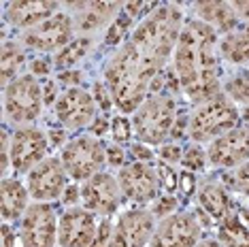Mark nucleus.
<instances>
[{
	"instance_id": "f257e3e1",
	"label": "nucleus",
	"mask_w": 249,
	"mask_h": 247,
	"mask_svg": "<svg viewBox=\"0 0 249 247\" xmlns=\"http://www.w3.org/2000/svg\"><path fill=\"white\" fill-rule=\"evenodd\" d=\"M175 75L185 96L200 105L219 89L217 32L200 19L183 24L179 43L173 53Z\"/></svg>"
},
{
	"instance_id": "f03ea898",
	"label": "nucleus",
	"mask_w": 249,
	"mask_h": 247,
	"mask_svg": "<svg viewBox=\"0 0 249 247\" xmlns=\"http://www.w3.org/2000/svg\"><path fill=\"white\" fill-rule=\"evenodd\" d=\"M162 75L164 72L158 71L132 41H126L107 62L105 86L122 113H134L147 100L154 81Z\"/></svg>"
},
{
	"instance_id": "7ed1b4c3",
	"label": "nucleus",
	"mask_w": 249,
	"mask_h": 247,
	"mask_svg": "<svg viewBox=\"0 0 249 247\" xmlns=\"http://www.w3.org/2000/svg\"><path fill=\"white\" fill-rule=\"evenodd\" d=\"M181 30H183V13L179 7L162 4L134 28L130 41L158 71L164 72V66L179 43Z\"/></svg>"
},
{
	"instance_id": "20e7f679",
	"label": "nucleus",
	"mask_w": 249,
	"mask_h": 247,
	"mask_svg": "<svg viewBox=\"0 0 249 247\" xmlns=\"http://www.w3.org/2000/svg\"><path fill=\"white\" fill-rule=\"evenodd\" d=\"M239 120L241 111L236 103L226 92H217L215 96L196 105L194 113L190 115L188 132L194 143H209L234 130L239 126Z\"/></svg>"
},
{
	"instance_id": "39448f33",
	"label": "nucleus",
	"mask_w": 249,
	"mask_h": 247,
	"mask_svg": "<svg viewBox=\"0 0 249 247\" xmlns=\"http://www.w3.org/2000/svg\"><path fill=\"white\" fill-rule=\"evenodd\" d=\"M177 122V105L171 96L149 94L147 100L134 111L132 130L145 145H162L171 137Z\"/></svg>"
},
{
	"instance_id": "423d86ee",
	"label": "nucleus",
	"mask_w": 249,
	"mask_h": 247,
	"mask_svg": "<svg viewBox=\"0 0 249 247\" xmlns=\"http://www.w3.org/2000/svg\"><path fill=\"white\" fill-rule=\"evenodd\" d=\"M62 164L75 181H88L103 173L107 162V147L98 137H79L62 149Z\"/></svg>"
},
{
	"instance_id": "0eeeda50",
	"label": "nucleus",
	"mask_w": 249,
	"mask_h": 247,
	"mask_svg": "<svg viewBox=\"0 0 249 247\" xmlns=\"http://www.w3.org/2000/svg\"><path fill=\"white\" fill-rule=\"evenodd\" d=\"M43 88L32 75L18 77L4 88V115L13 124H30L41 115Z\"/></svg>"
},
{
	"instance_id": "6e6552de",
	"label": "nucleus",
	"mask_w": 249,
	"mask_h": 247,
	"mask_svg": "<svg viewBox=\"0 0 249 247\" xmlns=\"http://www.w3.org/2000/svg\"><path fill=\"white\" fill-rule=\"evenodd\" d=\"M200 222L194 213L181 211L160 220L149 247H196L200 243Z\"/></svg>"
},
{
	"instance_id": "1a4fd4ad",
	"label": "nucleus",
	"mask_w": 249,
	"mask_h": 247,
	"mask_svg": "<svg viewBox=\"0 0 249 247\" xmlns=\"http://www.w3.org/2000/svg\"><path fill=\"white\" fill-rule=\"evenodd\" d=\"M75 24L71 13H55L53 18L24 32V45L36 52H62L75 38Z\"/></svg>"
},
{
	"instance_id": "9d476101",
	"label": "nucleus",
	"mask_w": 249,
	"mask_h": 247,
	"mask_svg": "<svg viewBox=\"0 0 249 247\" xmlns=\"http://www.w3.org/2000/svg\"><path fill=\"white\" fill-rule=\"evenodd\" d=\"M156 232V217L147 209L126 211L117 220L105 247H149Z\"/></svg>"
},
{
	"instance_id": "9b49d317",
	"label": "nucleus",
	"mask_w": 249,
	"mask_h": 247,
	"mask_svg": "<svg viewBox=\"0 0 249 247\" xmlns=\"http://www.w3.org/2000/svg\"><path fill=\"white\" fill-rule=\"evenodd\" d=\"M49 141L47 137L32 126L18 128L11 137L9 154H11V166L18 173H30L36 164L47 158Z\"/></svg>"
},
{
	"instance_id": "f8f14e48",
	"label": "nucleus",
	"mask_w": 249,
	"mask_h": 247,
	"mask_svg": "<svg viewBox=\"0 0 249 247\" xmlns=\"http://www.w3.org/2000/svg\"><path fill=\"white\" fill-rule=\"evenodd\" d=\"M24 247H53L58 241V222L49 203H32L21 217Z\"/></svg>"
},
{
	"instance_id": "ddd939ff",
	"label": "nucleus",
	"mask_w": 249,
	"mask_h": 247,
	"mask_svg": "<svg viewBox=\"0 0 249 247\" xmlns=\"http://www.w3.org/2000/svg\"><path fill=\"white\" fill-rule=\"evenodd\" d=\"M66 168L58 158H45L28 173V192L38 203H49L64 194L66 185Z\"/></svg>"
},
{
	"instance_id": "4468645a",
	"label": "nucleus",
	"mask_w": 249,
	"mask_h": 247,
	"mask_svg": "<svg viewBox=\"0 0 249 247\" xmlns=\"http://www.w3.org/2000/svg\"><path fill=\"white\" fill-rule=\"evenodd\" d=\"M117 181L126 198L134 203H149L158 196L160 188V175L149 162H139L134 160L132 164H126L117 173Z\"/></svg>"
},
{
	"instance_id": "2eb2a0df",
	"label": "nucleus",
	"mask_w": 249,
	"mask_h": 247,
	"mask_svg": "<svg viewBox=\"0 0 249 247\" xmlns=\"http://www.w3.org/2000/svg\"><path fill=\"white\" fill-rule=\"evenodd\" d=\"M122 196L124 192L120 188V181L109 173H98L92 179H88L81 188L83 209L100 213V215H111L120 209Z\"/></svg>"
},
{
	"instance_id": "dca6fc26",
	"label": "nucleus",
	"mask_w": 249,
	"mask_h": 247,
	"mask_svg": "<svg viewBox=\"0 0 249 247\" xmlns=\"http://www.w3.org/2000/svg\"><path fill=\"white\" fill-rule=\"evenodd\" d=\"M207 158L219 168H239L249 162V126H236L234 130L211 141Z\"/></svg>"
},
{
	"instance_id": "f3484780",
	"label": "nucleus",
	"mask_w": 249,
	"mask_h": 247,
	"mask_svg": "<svg viewBox=\"0 0 249 247\" xmlns=\"http://www.w3.org/2000/svg\"><path fill=\"white\" fill-rule=\"evenodd\" d=\"M96 239V217L92 211L72 207L58 222L60 247H89Z\"/></svg>"
},
{
	"instance_id": "a211bd4d",
	"label": "nucleus",
	"mask_w": 249,
	"mask_h": 247,
	"mask_svg": "<svg viewBox=\"0 0 249 247\" xmlns=\"http://www.w3.org/2000/svg\"><path fill=\"white\" fill-rule=\"evenodd\" d=\"M55 113L66 128H83L96 120L94 96L81 88H66L55 100Z\"/></svg>"
},
{
	"instance_id": "6ab92c4d",
	"label": "nucleus",
	"mask_w": 249,
	"mask_h": 247,
	"mask_svg": "<svg viewBox=\"0 0 249 247\" xmlns=\"http://www.w3.org/2000/svg\"><path fill=\"white\" fill-rule=\"evenodd\" d=\"M72 11L71 18L75 24V32L81 35H94V32L103 30L107 24H111L115 18H120V11L124 4L120 2H72L69 4Z\"/></svg>"
},
{
	"instance_id": "aec40b11",
	"label": "nucleus",
	"mask_w": 249,
	"mask_h": 247,
	"mask_svg": "<svg viewBox=\"0 0 249 247\" xmlns=\"http://www.w3.org/2000/svg\"><path fill=\"white\" fill-rule=\"evenodd\" d=\"M60 4L49 0H35V2H11L7 4V19L18 28H35L58 13Z\"/></svg>"
},
{
	"instance_id": "412c9836",
	"label": "nucleus",
	"mask_w": 249,
	"mask_h": 247,
	"mask_svg": "<svg viewBox=\"0 0 249 247\" xmlns=\"http://www.w3.org/2000/svg\"><path fill=\"white\" fill-rule=\"evenodd\" d=\"M196 15L200 21H205L217 35H224V36L234 32L236 24H239V18L232 11L230 2H198Z\"/></svg>"
},
{
	"instance_id": "4be33fe9",
	"label": "nucleus",
	"mask_w": 249,
	"mask_h": 247,
	"mask_svg": "<svg viewBox=\"0 0 249 247\" xmlns=\"http://www.w3.org/2000/svg\"><path fill=\"white\" fill-rule=\"evenodd\" d=\"M198 200L213 220L224 222L226 217L232 215V200L226 188L219 181H207L198 188Z\"/></svg>"
},
{
	"instance_id": "5701e85b",
	"label": "nucleus",
	"mask_w": 249,
	"mask_h": 247,
	"mask_svg": "<svg viewBox=\"0 0 249 247\" xmlns=\"http://www.w3.org/2000/svg\"><path fill=\"white\" fill-rule=\"evenodd\" d=\"M28 196L30 192L21 185L18 179H2V188H0V209H2V220H18V217H24V213L28 211Z\"/></svg>"
},
{
	"instance_id": "b1692460",
	"label": "nucleus",
	"mask_w": 249,
	"mask_h": 247,
	"mask_svg": "<svg viewBox=\"0 0 249 247\" xmlns=\"http://www.w3.org/2000/svg\"><path fill=\"white\" fill-rule=\"evenodd\" d=\"M219 52L232 64H249V21L222 38Z\"/></svg>"
},
{
	"instance_id": "393cba45",
	"label": "nucleus",
	"mask_w": 249,
	"mask_h": 247,
	"mask_svg": "<svg viewBox=\"0 0 249 247\" xmlns=\"http://www.w3.org/2000/svg\"><path fill=\"white\" fill-rule=\"evenodd\" d=\"M219 243L224 247H249V228L239 215L232 213L224 222H219Z\"/></svg>"
},
{
	"instance_id": "a878e982",
	"label": "nucleus",
	"mask_w": 249,
	"mask_h": 247,
	"mask_svg": "<svg viewBox=\"0 0 249 247\" xmlns=\"http://www.w3.org/2000/svg\"><path fill=\"white\" fill-rule=\"evenodd\" d=\"M0 69H2V88L18 79V72L24 69V52L15 43H2V53H0Z\"/></svg>"
},
{
	"instance_id": "bb28decb",
	"label": "nucleus",
	"mask_w": 249,
	"mask_h": 247,
	"mask_svg": "<svg viewBox=\"0 0 249 247\" xmlns=\"http://www.w3.org/2000/svg\"><path fill=\"white\" fill-rule=\"evenodd\" d=\"M89 45H92V38H89V36L75 38V41L66 45V47L62 49V52H58V55H55V66H58L62 72H64V69L69 71L71 66H75L77 62L88 53Z\"/></svg>"
},
{
	"instance_id": "cd10ccee",
	"label": "nucleus",
	"mask_w": 249,
	"mask_h": 247,
	"mask_svg": "<svg viewBox=\"0 0 249 247\" xmlns=\"http://www.w3.org/2000/svg\"><path fill=\"white\" fill-rule=\"evenodd\" d=\"M226 94L234 100V103H243L249 106V75L243 72V75H236L226 83Z\"/></svg>"
},
{
	"instance_id": "c85d7f7f",
	"label": "nucleus",
	"mask_w": 249,
	"mask_h": 247,
	"mask_svg": "<svg viewBox=\"0 0 249 247\" xmlns=\"http://www.w3.org/2000/svg\"><path fill=\"white\" fill-rule=\"evenodd\" d=\"M181 162H183V166L190 168V171H202L207 164V154L198 147V145H192V147L185 149L183 160Z\"/></svg>"
},
{
	"instance_id": "c756f323",
	"label": "nucleus",
	"mask_w": 249,
	"mask_h": 247,
	"mask_svg": "<svg viewBox=\"0 0 249 247\" xmlns=\"http://www.w3.org/2000/svg\"><path fill=\"white\" fill-rule=\"evenodd\" d=\"M130 19H132V18H128L126 13H122L120 18L115 19V24L111 26L109 35H107V43H109V45H115L117 41H122L124 35H126L128 28H130Z\"/></svg>"
},
{
	"instance_id": "7c9ffc66",
	"label": "nucleus",
	"mask_w": 249,
	"mask_h": 247,
	"mask_svg": "<svg viewBox=\"0 0 249 247\" xmlns=\"http://www.w3.org/2000/svg\"><path fill=\"white\" fill-rule=\"evenodd\" d=\"M232 185H234L239 192L249 196V162L241 164L239 168H234V173H232Z\"/></svg>"
},
{
	"instance_id": "2f4dec72",
	"label": "nucleus",
	"mask_w": 249,
	"mask_h": 247,
	"mask_svg": "<svg viewBox=\"0 0 249 247\" xmlns=\"http://www.w3.org/2000/svg\"><path fill=\"white\" fill-rule=\"evenodd\" d=\"M175 209H177V200H175L173 196H164V198H160V200H158V203L154 205L151 213H154V217H160V220H164V217L173 215Z\"/></svg>"
},
{
	"instance_id": "473e14b6",
	"label": "nucleus",
	"mask_w": 249,
	"mask_h": 247,
	"mask_svg": "<svg viewBox=\"0 0 249 247\" xmlns=\"http://www.w3.org/2000/svg\"><path fill=\"white\" fill-rule=\"evenodd\" d=\"M113 137L120 143H126L130 139V124L126 117H115L113 120Z\"/></svg>"
},
{
	"instance_id": "72a5a7b5",
	"label": "nucleus",
	"mask_w": 249,
	"mask_h": 247,
	"mask_svg": "<svg viewBox=\"0 0 249 247\" xmlns=\"http://www.w3.org/2000/svg\"><path fill=\"white\" fill-rule=\"evenodd\" d=\"M94 100L100 105V109H105V111L111 106L113 98H111V94H109V89H107L105 83H96L94 86Z\"/></svg>"
},
{
	"instance_id": "f704fd0d",
	"label": "nucleus",
	"mask_w": 249,
	"mask_h": 247,
	"mask_svg": "<svg viewBox=\"0 0 249 247\" xmlns=\"http://www.w3.org/2000/svg\"><path fill=\"white\" fill-rule=\"evenodd\" d=\"M160 158L164 162H168V164H175V162L183 160V154H181V149L177 145H162L160 147Z\"/></svg>"
},
{
	"instance_id": "c9c22d12",
	"label": "nucleus",
	"mask_w": 249,
	"mask_h": 247,
	"mask_svg": "<svg viewBox=\"0 0 249 247\" xmlns=\"http://www.w3.org/2000/svg\"><path fill=\"white\" fill-rule=\"evenodd\" d=\"M154 9V4H147V2H126L124 4V11H126L128 18H141V13L143 11H151Z\"/></svg>"
},
{
	"instance_id": "e433bc0d",
	"label": "nucleus",
	"mask_w": 249,
	"mask_h": 247,
	"mask_svg": "<svg viewBox=\"0 0 249 247\" xmlns=\"http://www.w3.org/2000/svg\"><path fill=\"white\" fill-rule=\"evenodd\" d=\"M107 162H109L111 166H122L124 164V151L117 147V145L107 147Z\"/></svg>"
},
{
	"instance_id": "4c0bfd02",
	"label": "nucleus",
	"mask_w": 249,
	"mask_h": 247,
	"mask_svg": "<svg viewBox=\"0 0 249 247\" xmlns=\"http://www.w3.org/2000/svg\"><path fill=\"white\" fill-rule=\"evenodd\" d=\"M62 198H64L66 205L77 203V198H81V190H79L77 185H69V188L64 190V194H62Z\"/></svg>"
},
{
	"instance_id": "58836bf2",
	"label": "nucleus",
	"mask_w": 249,
	"mask_h": 247,
	"mask_svg": "<svg viewBox=\"0 0 249 247\" xmlns=\"http://www.w3.org/2000/svg\"><path fill=\"white\" fill-rule=\"evenodd\" d=\"M107 130H109V122H107V117H96L94 124H92V132L100 139L103 134H107Z\"/></svg>"
},
{
	"instance_id": "ea45409f",
	"label": "nucleus",
	"mask_w": 249,
	"mask_h": 247,
	"mask_svg": "<svg viewBox=\"0 0 249 247\" xmlns=\"http://www.w3.org/2000/svg\"><path fill=\"white\" fill-rule=\"evenodd\" d=\"M2 247H15V232L7 222L2 224Z\"/></svg>"
},
{
	"instance_id": "a19ab883",
	"label": "nucleus",
	"mask_w": 249,
	"mask_h": 247,
	"mask_svg": "<svg viewBox=\"0 0 249 247\" xmlns=\"http://www.w3.org/2000/svg\"><path fill=\"white\" fill-rule=\"evenodd\" d=\"M132 154H134V158H139V162H149L151 160V151L147 147H143V145H134Z\"/></svg>"
},
{
	"instance_id": "79ce46f5",
	"label": "nucleus",
	"mask_w": 249,
	"mask_h": 247,
	"mask_svg": "<svg viewBox=\"0 0 249 247\" xmlns=\"http://www.w3.org/2000/svg\"><path fill=\"white\" fill-rule=\"evenodd\" d=\"M230 4H232V11L236 13V18L249 19V2H230Z\"/></svg>"
},
{
	"instance_id": "37998d69",
	"label": "nucleus",
	"mask_w": 249,
	"mask_h": 247,
	"mask_svg": "<svg viewBox=\"0 0 249 247\" xmlns=\"http://www.w3.org/2000/svg\"><path fill=\"white\" fill-rule=\"evenodd\" d=\"M81 79H83L81 72H71V71L60 72V81H66L69 86H72V83H81Z\"/></svg>"
},
{
	"instance_id": "c03bdc74",
	"label": "nucleus",
	"mask_w": 249,
	"mask_h": 247,
	"mask_svg": "<svg viewBox=\"0 0 249 247\" xmlns=\"http://www.w3.org/2000/svg\"><path fill=\"white\" fill-rule=\"evenodd\" d=\"M53 98H55V86H53V83H45V88H43V100H45V105H52Z\"/></svg>"
},
{
	"instance_id": "a18cd8bd",
	"label": "nucleus",
	"mask_w": 249,
	"mask_h": 247,
	"mask_svg": "<svg viewBox=\"0 0 249 247\" xmlns=\"http://www.w3.org/2000/svg\"><path fill=\"white\" fill-rule=\"evenodd\" d=\"M162 175H164V188H168V190H173L175 185H177V181H175V175H173V168H168V166H164L162 168Z\"/></svg>"
},
{
	"instance_id": "49530a36",
	"label": "nucleus",
	"mask_w": 249,
	"mask_h": 247,
	"mask_svg": "<svg viewBox=\"0 0 249 247\" xmlns=\"http://www.w3.org/2000/svg\"><path fill=\"white\" fill-rule=\"evenodd\" d=\"M32 72H36V75H45V72H49V64L43 60H36L32 62Z\"/></svg>"
},
{
	"instance_id": "de8ad7c7",
	"label": "nucleus",
	"mask_w": 249,
	"mask_h": 247,
	"mask_svg": "<svg viewBox=\"0 0 249 247\" xmlns=\"http://www.w3.org/2000/svg\"><path fill=\"white\" fill-rule=\"evenodd\" d=\"M181 183H183V185H181V188H183L185 196H188V194L192 192V188H194V185H192V183H194V177H192L190 173H188V175H185V173H183V177H181Z\"/></svg>"
},
{
	"instance_id": "09e8293b",
	"label": "nucleus",
	"mask_w": 249,
	"mask_h": 247,
	"mask_svg": "<svg viewBox=\"0 0 249 247\" xmlns=\"http://www.w3.org/2000/svg\"><path fill=\"white\" fill-rule=\"evenodd\" d=\"M196 247H224L219 243V239H207V241H200Z\"/></svg>"
},
{
	"instance_id": "8fccbe9b",
	"label": "nucleus",
	"mask_w": 249,
	"mask_h": 247,
	"mask_svg": "<svg viewBox=\"0 0 249 247\" xmlns=\"http://www.w3.org/2000/svg\"><path fill=\"white\" fill-rule=\"evenodd\" d=\"M89 247H105V245H100V243H94V245H89Z\"/></svg>"
}]
</instances>
